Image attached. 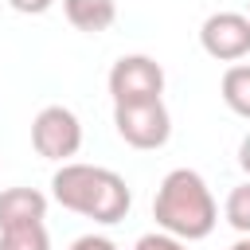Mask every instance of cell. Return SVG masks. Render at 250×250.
<instances>
[{"label":"cell","instance_id":"9","mask_svg":"<svg viewBox=\"0 0 250 250\" xmlns=\"http://www.w3.org/2000/svg\"><path fill=\"white\" fill-rule=\"evenodd\" d=\"M219 90H223L227 109L250 121V62H234V66H227Z\"/></svg>","mask_w":250,"mask_h":250},{"label":"cell","instance_id":"15","mask_svg":"<svg viewBox=\"0 0 250 250\" xmlns=\"http://www.w3.org/2000/svg\"><path fill=\"white\" fill-rule=\"evenodd\" d=\"M238 168L246 172V180H250V133L242 137V145H238Z\"/></svg>","mask_w":250,"mask_h":250},{"label":"cell","instance_id":"13","mask_svg":"<svg viewBox=\"0 0 250 250\" xmlns=\"http://www.w3.org/2000/svg\"><path fill=\"white\" fill-rule=\"evenodd\" d=\"M8 8L20 12V16H43V12L55 8V0H8Z\"/></svg>","mask_w":250,"mask_h":250},{"label":"cell","instance_id":"6","mask_svg":"<svg viewBox=\"0 0 250 250\" xmlns=\"http://www.w3.org/2000/svg\"><path fill=\"white\" fill-rule=\"evenodd\" d=\"M199 47L219 62H242L250 55V16L246 12H211L199 23Z\"/></svg>","mask_w":250,"mask_h":250},{"label":"cell","instance_id":"8","mask_svg":"<svg viewBox=\"0 0 250 250\" xmlns=\"http://www.w3.org/2000/svg\"><path fill=\"white\" fill-rule=\"evenodd\" d=\"M62 16L74 31L102 35L117 20V0H62Z\"/></svg>","mask_w":250,"mask_h":250},{"label":"cell","instance_id":"16","mask_svg":"<svg viewBox=\"0 0 250 250\" xmlns=\"http://www.w3.org/2000/svg\"><path fill=\"white\" fill-rule=\"evenodd\" d=\"M230 250H250V234H242V238H238V242H234Z\"/></svg>","mask_w":250,"mask_h":250},{"label":"cell","instance_id":"12","mask_svg":"<svg viewBox=\"0 0 250 250\" xmlns=\"http://www.w3.org/2000/svg\"><path fill=\"white\" fill-rule=\"evenodd\" d=\"M133 250H184V238H176V234H168V230H148V234L137 238Z\"/></svg>","mask_w":250,"mask_h":250},{"label":"cell","instance_id":"5","mask_svg":"<svg viewBox=\"0 0 250 250\" xmlns=\"http://www.w3.org/2000/svg\"><path fill=\"white\" fill-rule=\"evenodd\" d=\"M31 145L43 160H59L66 164L70 156H78L82 148V121L74 109L66 105H43L31 121Z\"/></svg>","mask_w":250,"mask_h":250},{"label":"cell","instance_id":"4","mask_svg":"<svg viewBox=\"0 0 250 250\" xmlns=\"http://www.w3.org/2000/svg\"><path fill=\"white\" fill-rule=\"evenodd\" d=\"M105 86H109L113 105H125V102H156L164 94V66L152 55H121L109 66Z\"/></svg>","mask_w":250,"mask_h":250},{"label":"cell","instance_id":"1","mask_svg":"<svg viewBox=\"0 0 250 250\" xmlns=\"http://www.w3.org/2000/svg\"><path fill=\"white\" fill-rule=\"evenodd\" d=\"M51 195L59 207H66L82 219H94L102 227L121 223L133 207V191H129L125 176H117L113 168H102V164H82V160H66L51 176Z\"/></svg>","mask_w":250,"mask_h":250},{"label":"cell","instance_id":"11","mask_svg":"<svg viewBox=\"0 0 250 250\" xmlns=\"http://www.w3.org/2000/svg\"><path fill=\"white\" fill-rule=\"evenodd\" d=\"M223 215H227V223H230L238 234H250V180L238 184V188H230Z\"/></svg>","mask_w":250,"mask_h":250},{"label":"cell","instance_id":"10","mask_svg":"<svg viewBox=\"0 0 250 250\" xmlns=\"http://www.w3.org/2000/svg\"><path fill=\"white\" fill-rule=\"evenodd\" d=\"M0 250H51V234L43 223H23L0 230Z\"/></svg>","mask_w":250,"mask_h":250},{"label":"cell","instance_id":"7","mask_svg":"<svg viewBox=\"0 0 250 250\" xmlns=\"http://www.w3.org/2000/svg\"><path fill=\"white\" fill-rule=\"evenodd\" d=\"M47 219V195L39 188H4L0 191V230L43 223Z\"/></svg>","mask_w":250,"mask_h":250},{"label":"cell","instance_id":"17","mask_svg":"<svg viewBox=\"0 0 250 250\" xmlns=\"http://www.w3.org/2000/svg\"><path fill=\"white\" fill-rule=\"evenodd\" d=\"M246 16H250V4H246Z\"/></svg>","mask_w":250,"mask_h":250},{"label":"cell","instance_id":"14","mask_svg":"<svg viewBox=\"0 0 250 250\" xmlns=\"http://www.w3.org/2000/svg\"><path fill=\"white\" fill-rule=\"evenodd\" d=\"M70 250H117V246H113V238H105V234H82V238L70 242Z\"/></svg>","mask_w":250,"mask_h":250},{"label":"cell","instance_id":"3","mask_svg":"<svg viewBox=\"0 0 250 250\" xmlns=\"http://www.w3.org/2000/svg\"><path fill=\"white\" fill-rule=\"evenodd\" d=\"M113 129L125 145L133 148H164L172 137V113L164 105V98L156 102H125L113 105Z\"/></svg>","mask_w":250,"mask_h":250},{"label":"cell","instance_id":"2","mask_svg":"<svg viewBox=\"0 0 250 250\" xmlns=\"http://www.w3.org/2000/svg\"><path fill=\"white\" fill-rule=\"evenodd\" d=\"M152 219H156L160 230H168L184 242H199L215 230L219 207H215V195H211L207 180L195 168H172L156 188Z\"/></svg>","mask_w":250,"mask_h":250}]
</instances>
